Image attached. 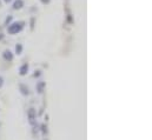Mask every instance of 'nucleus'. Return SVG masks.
<instances>
[{
  "label": "nucleus",
  "instance_id": "9b49d317",
  "mask_svg": "<svg viewBox=\"0 0 152 140\" xmlns=\"http://www.w3.org/2000/svg\"><path fill=\"white\" fill-rule=\"evenodd\" d=\"M41 2L42 4H47V2H50V0H41Z\"/></svg>",
  "mask_w": 152,
  "mask_h": 140
},
{
  "label": "nucleus",
  "instance_id": "0eeeda50",
  "mask_svg": "<svg viewBox=\"0 0 152 140\" xmlns=\"http://www.w3.org/2000/svg\"><path fill=\"white\" fill-rule=\"evenodd\" d=\"M23 52V45L21 44H18L17 46H15V53L17 54H20Z\"/></svg>",
  "mask_w": 152,
  "mask_h": 140
},
{
  "label": "nucleus",
  "instance_id": "423d86ee",
  "mask_svg": "<svg viewBox=\"0 0 152 140\" xmlns=\"http://www.w3.org/2000/svg\"><path fill=\"white\" fill-rule=\"evenodd\" d=\"M44 87H45V82L44 81H40L38 85H37V91H38L39 93H41L44 91Z\"/></svg>",
  "mask_w": 152,
  "mask_h": 140
},
{
  "label": "nucleus",
  "instance_id": "ddd939ff",
  "mask_svg": "<svg viewBox=\"0 0 152 140\" xmlns=\"http://www.w3.org/2000/svg\"><path fill=\"white\" fill-rule=\"evenodd\" d=\"M2 38V32H1V30H0V39Z\"/></svg>",
  "mask_w": 152,
  "mask_h": 140
},
{
  "label": "nucleus",
  "instance_id": "7ed1b4c3",
  "mask_svg": "<svg viewBox=\"0 0 152 140\" xmlns=\"http://www.w3.org/2000/svg\"><path fill=\"white\" fill-rule=\"evenodd\" d=\"M4 59H5L6 61H12V60H13V54H12V52H11V51H5V52H4Z\"/></svg>",
  "mask_w": 152,
  "mask_h": 140
},
{
  "label": "nucleus",
  "instance_id": "20e7f679",
  "mask_svg": "<svg viewBox=\"0 0 152 140\" xmlns=\"http://www.w3.org/2000/svg\"><path fill=\"white\" fill-rule=\"evenodd\" d=\"M27 71H28V65H27V64H24V65L20 66L19 73H20V75H25V74L27 73Z\"/></svg>",
  "mask_w": 152,
  "mask_h": 140
},
{
  "label": "nucleus",
  "instance_id": "1a4fd4ad",
  "mask_svg": "<svg viewBox=\"0 0 152 140\" xmlns=\"http://www.w3.org/2000/svg\"><path fill=\"white\" fill-rule=\"evenodd\" d=\"M11 20H12V17H8V18L6 19V24H8V23H10Z\"/></svg>",
  "mask_w": 152,
  "mask_h": 140
},
{
  "label": "nucleus",
  "instance_id": "4468645a",
  "mask_svg": "<svg viewBox=\"0 0 152 140\" xmlns=\"http://www.w3.org/2000/svg\"><path fill=\"white\" fill-rule=\"evenodd\" d=\"M4 1H5V2H10L11 0H4Z\"/></svg>",
  "mask_w": 152,
  "mask_h": 140
},
{
  "label": "nucleus",
  "instance_id": "39448f33",
  "mask_svg": "<svg viewBox=\"0 0 152 140\" xmlns=\"http://www.w3.org/2000/svg\"><path fill=\"white\" fill-rule=\"evenodd\" d=\"M23 6H24L23 0H15L14 4H13V8H14V9H20Z\"/></svg>",
  "mask_w": 152,
  "mask_h": 140
},
{
  "label": "nucleus",
  "instance_id": "9d476101",
  "mask_svg": "<svg viewBox=\"0 0 152 140\" xmlns=\"http://www.w3.org/2000/svg\"><path fill=\"white\" fill-rule=\"evenodd\" d=\"M2 84H4V79H2L1 77H0V87L2 86Z\"/></svg>",
  "mask_w": 152,
  "mask_h": 140
},
{
  "label": "nucleus",
  "instance_id": "f03ea898",
  "mask_svg": "<svg viewBox=\"0 0 152 140\" xmlns=\"http://www.w3.org/2000/svg\"><path fill=\"white\" fill-rule=\"evenodd\" d=\"M28 119H30V124H34V119H36V112H34V109L33 108H31L30 111H28Z\"/></svg>",
  "mask_w": 152,
  "mask_h": 140
},
{
  "label": "nucleus",
  "instance_id": "f257e3e1",
  "mask_svg": "<svg viewBox=\"0 0 152 140\" xmlns=\"http://www.w3.org/2000/svg\"><path fill=\"white\" fill-rule=\"evenodd\" d=\"M24 27V23H14V24H11L10 27H8V33L10 34H17L18 32H20Z\"/></svg>",
  "mask_w": 152,
  "mask_h": 140
},
{
  "label": "nucleus",
  "instance_id": "f8f14e48",
  "mask_svg": "<svg viewBox=\"0 0 152 140\" xmlns=\"http://www.w3.org/2000/svg\"><path fill=\"white\" fill-rule=\"evenodd\" d=\"M39 75H40V72H36V73H34V77H39Z\"/></svg>",
  "mask_w": 152,
  "mask_h": 140
},
{
  "label": "nucleus",
  "instance_id": "6e6552de",
  "mask_svg": "<svg viewBox=\"0 0 152 140\" xmlns=\"http://www.w3.org/2000/svg\"><path fill=\"white\" fill-rule=\"evenodd\" d=\"M20 90H21V93H23V94H25V96H27V94H28V88H27L26 86L20 85Z\"/></svg>",
  "mask_w": 152,
  "mask_h": 140
}]
</instances>
